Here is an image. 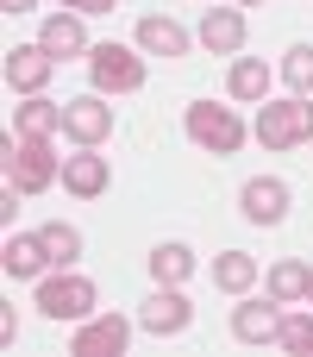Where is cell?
Masks as SVG:
<instances>
[{
  "instance_id": "6da1fadb",
  "label": "cell",
  "mask_w": 313,
  "mask_h": 357,
  "mask_svg": "<svg viewBox=\"0 0 313 357\" xmlns=\"http://www.w3.org/2000/svg\"><path fill=\"white\" fill-rule=\"evenodd\" d=\"M6 182H13L19 195H38V188H50V182H56V157H50V138H38V132H25L19 144L6 138Z\"/></svg>"
},
{
  "instance_id": "7a4b0ae2",
  "label": "cell",
  "mask_w": 313,
  "mask_h": 357,
  "mask_svg": "<svg viewBox=\"0 0 313 357\" xmlns=\"http://www.w3.org/2000/svg\"><path fill=\"white\" fill-rule=\"evenodd\" d=\"M188 138H194V144H207V151H220V157H232V151L245 144V119H238L232 107L188 100Z\"/></svg>"
},
{
  "instance_id": "3957f363",
  "label": "cell",
  "mask_w": 313,
  "mask_h": 357,
  "mask_svg": "<svg viewBox=\"0 0 313 357\" xmlns=\"http://www.w3.org/2000/svg\"><path fill=\"white\" fill-rule=\"evenodd\" d=\"M257 138L270 144V151H289V144H307L313 138V107L295 94V100H270L264 113H257Z\"/></svg>"
},
{
  "instance_id": "277c9868",
  "label": "cell",
  "mask_w": 313,
  "mask_h": 357,
  "mask_svg": "<svg viewBox=\"0 0 313 357\" xmlns=\"http://www.w3.org/2000/svg\"><path fill=\"white\" fill-rule=\"evenodd\" d=\"M88 69H94V88H107V94L144 88V63H138L125 44H94V50H88Z\"/></svg>"
},
{
  "instance_id": "5b68a950",
  "label": "cell",
  "mask_w": 313,
  "mask_h": 357,
  "mask_svg": "<svg viewBox=\"0 0 313 357\" xmlns=\"http://www.w3.org/2000/svg\"><path fill=\"white\" fill-rule=\"evenodd\" d=\"M38 314H50V320H88L94 314V282L88 276H50V282H38Z\"/></svg>"
},
{
  "instance_id": "8992f818",
  "label": "cell",
  "mask_w": 313,
  "mask_h": 357,
  "mask_svg": "<svg viewBox=\"0 0 313 357\" xmlns=\"http://www.w3.org/2000/svg\"><path fill=\"white\" fill-rule=\"evenodd\" d=\"M50 69H56V56H50L44 44H13V50H6V82H13L19 94H38V88L50 82Z\"/></svg>"
},
{
  "instance_id": "52a82bcc",
  "label": "cell",
  "mask_w": 313,
  "mask_h": 357,
  "mask_svg": "<svg viewBox=\"0 0 313 357\" xmlns=\"http://www.w3.org/2000/svg\"><path fill=\"white\" fill-rule=\"evenodd\" d=\"M63 132H69V138H82V144H100V138L113 132V107H107L100 94H82V100H69V107H63Z\"/></svg>"
},
{
  "instance_id": "ba28073f",
  "label": "cell",
  "mask_w": 313,
  "mask_h": 357,
  "mask_svg": "<svg viewBox=\"0 0 313 357\" xmlns=\"http://www.w3.org/2000/svg\"><path fill=\"white\" fill-rule=\"evenodd\" d=\"M125 339H132V326H125L119 314H107V320H88V326L69 339V351H75V357H119V351H125Z\"/></svg>"
},
{
  "instance_id": "9c48e42d",
  "label": "cell",
  "mask_w": 313,
  "mask_h": 357,
  "mask_svg": "<svg viewBox=\"0 0 313 357\" xmlns=\"http://www.w3.org/2000/svg\"><path fill=\"white\" fill-rule=\"evenodd\" d=\"M238 201H245V220H251V226H276V220L289 213V188H282L276 176L245 182V195H238Z\"/></svg>"
},
{
  "instance_id": "30bf717a",
  "label": "cell",
  "mask_w": 313,
  "mask_h": 357,
  "mask_svg": "<svg viewBox=\"0 0 313 357\" xmlns=\"http://www.w3.org/2000/svg\"><path fill=\"white\" fill-rule=\"evenodd\" d=\"M188 314H194V307H188V301H182V295H176V289L163 282V289H157V295L144 301L138 326H144V333H157V339H169V333H182V326H188Z\"/></svg>"
},
{
  "instance_id": "8fae6325",
  "label": "cell",
  "mask_w": 313,
  "mask_h": 357,
  "mask_svg": "<svg viewBox=\"0 0 313 357\" xmlns=\"http://www.w3.org/2000/svg\"><path fill=\"white\" fill-rule=\"evenodd\" d=\"M276 307H282L276 295H270V301H245V307L232 314V333H238L245 345H270V339L282 333V314H276Z\"/></svg>"
},
{
  "instance_id": "7c38bea8",
  "label": "cell",
  "mask_w": 313,
  "mask_h": 357,
  "mask_svg": "<svg viewBox=\"0 0 313 357\" xmlns=\"http://www.w3.org/2000/svg\"><path fill=\"white\" fill-rule=\"evenodd\" d=\"M201 44H207V50H220V56H232V50L245 44V13H232V6H213V13L201 19Z\"/></svg>"
},
{
  "instance_id": "4fadbf2b",
  "label": "cell",
  "mask_w": 313,
  "mask_h": 357,
  "mask_svg": "<svg viewBox=\"0 0 313 357\" xmlns=\"http://www.w3.org/2000/svg\"><path fill=\"white\" fill-rule=\"evenodd\" d=\"M38 44H44L50 56H82V50H94L75 13H56V19H44V38H38Z\"/></svg>"
},
{
  "instance_id": "5bb4252c",
  "label": "cell",
  "mask_w": 313,
  "mask_h": 357,
  "mask_svg": "<svg viewBox=\"0 0 313 357\" xmlns=\"http://www.w3.org/2000/svg\"><path fill=\"white\" fill-rule=\"evenodd\" d=\"M138 44H144V50H157V56H182V50H188V31H182L176 19L151 13V19H138Z\"/></svg>"
},
{
  "instance_id": "9a60e30c",
  "label": "cell",
  "mask_w": 313,
  "mask_h": 357,
  "mask_svg": "<svg viewBox=\"0 0 313 357\" xmlns=\"http://www.w3.org/2000/svg\"><path fill=\"white\" fill-rule=\"evenodd\" d=\"M44 264H50V257H44V238H19V232H13V238H6V251H0V270H6L13 282L38 276Z\"/></svg>"
},
{
  "instance_id": "2e32d148",
  "label": "cell",
  "mask_w": 313,
  "mask_h": 357,
  "mask_svg": "<svg viewBox=\"0 0 313 357\" xmlns=\"http://www.w3.org/2000/svg\"><path fill=\"white\" fill-rule=\"evenodd\" d=\"M63 182H69V195H107V157H69Z\"/></svg>"
},
{
  "instance_id": "e0dca14e",
  "label": "cell",
  "mask_w": 313,
  "mask_h": 357,
  "mask_svg": "<svg viewBox=\"0 0 313 357\" xmlns=\"http://www.w3.org/2000/svg\"><path fill=\"white\" fill-rule=\"evenodd\" d=\"M213 282H220L226 295H245V289L257 282V257H245V251H226V257L213 264Z\"/></svg>"
},
{
  "instance_id": "ac0fdd59",
  "label": "cell",
  "mask_w": 313,
  "mask_h": 357,
  "mask_svg": "<svg viewBox=\"0 0 313 357\" xmlns=\"http://www.w3.org/2000/svg\"><path fill=\"white\" fill-rule=\"evenodd\" d=\"M232 94H238V100H264V94H270V63L238 56V63H232Z\"/></svg>"
},
{
  "instance_id": "d6986e66",
  "label": "cell",
  "mask_w": 313,
  "mask_h": 357,
  "mask_svg": "<svg viewBox=\"0 0 313 357\" xmlns=\"http://www.w3.org/2000/svg\"><path fill=\"white\" fill-rule=\"evenodd\" d=\"M307 289H313L307 264H276V270H270V295H276V301H301Z\"/></svg>"
},
{
  "instance_id": "ffe728a7",
  "label": "cell",
  "mask_w": 313,
  "mask_h": 357,
  "mask_svg": "<svg viewBox=\"0 0 313 357\" xmlns=\"http://www.w3.org/2000/svg\"><path fill=\"white\" fill-rule=\"evenodd\" d=\"M19 132H38V138L63 132V107H56V100H25V107H19Z\"/></svg>"
},
{
  "instance_id": "44dd1931",
  "label": "cell",
  "mask_w": 313,
  "mask_h": 357,
  "mask_svg": "<svg viewBox=\"0 0 313 357\" xmlns=\"http://www.w3.org/2000/svg\"><path fill=\"white\" fill-rule=\"evenodd\" d=\"M188 270H194V257H188L182 245H157V251H151V276H157V282H169V289H176Z\"/></svg>"
},
{
  "instance_id": "7402d4cb",
  "label": "cell",
  "mask_w": 313,
  "mask_h": 357,
  "mask_svg": "<svg viewBox=\"0 0 313 357\" xmlns=\"http://www.w3.org/2000/svg\"><path fill=\"white\" fill-rule=\"evenodd\" d=\"M38 238H44V257H50V264H69V257L82 251V232H75V226H63V220H50Z\"/></svg>"
},
{
  "instance_id": "603a6c76",
  "label": "cell",
  "mask_w": 313,
  "mask_h": 357,
  "mask_svg": "<svg viewBox=\"0 0 313 357\" xmlns=\"http://www.w3.org/2000/svg\"><path fill=\"white\" fill-rule=\"evenodd\" d=\"M282 82L301 88V94L313 88V44H289V50H282Z\"/></svg>"
},
{
  "instance_id": "cb8c5ba5",
  "label": "cell",
  "mask_w": 313,
  "mask_h": 357,
  "mask_svg": "<svg viewBox=\"0 0 313 357\" xmlns=\"http://www.w3.org/2000/svg\"><path fill=\"white\" fill-rule=\"evenodd\" d=\"M282 351H295V357H313V314H295V320H282Z\"/></svg>"
},
{
  "instance_id": "d4e9b609",
  "label": "cell",
  "mask_w": 313,
  "mask_h": 357,
  "mask_svg": "<svg viewBox=\"0 0 313 357\" xmlns=\"http://www.w3.org/2000/svg\"><path fill=\"white\" fill-rule=\"evenodd\" d=\"M63 6H75V13H113L119 0H63Z\"/></svg>"
},
{
  "instance_id": "484cf974",
  "label": "cell",
  "mask_w": 313,
  "mask_h": 357,
  "mask_svg": "<svg viewBox=\"0 0 313 357\" xmlns=\"http://www.w3.org/2000/svg\"><path fill=\"white\" fill-rule=\"evenodd\" d=\"M38 0H0V13H31Z\"/></svg>"
},
{
  "instance_id": "4316f807",
  "label": "cell",
  "mask_w": 313,
  "mask_h": 357,
  "mask_svg": "<svg viewBox=\"0 0 313 357\" xmlns=\"http://www.w3.org/2000/svg\"><path fill=\"white\" fill-rule=\"evenodd\" d=\"M238 6H257V0H238Z\"/></svg>"
},
{
  "instance_id": "83f0119b",
  "label": "cell",
  "mask_w": 313,
  "mask_h": 357,
  "mask_svg": "<svg viewBox=\"0 0 313 357\" xmlns=\"http://www.w3.org/2000/svg\"><path fill=\"white\" fill-rule=\"evenodd\" d=\"M307 295H313V289H307Z\"/></svg>"
}]
</instances>
